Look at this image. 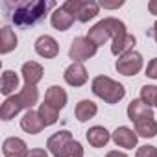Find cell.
I'll return each instance as SVG.
<instances>
[{
    "label": "cell",
    "mask_w": 157,
    "mask_h": 157,
    "mask_svg": "<svg viewBox=\"0 0 157 157\" xmlns=\"http://www.w3.org/2000/svg\"><path fill=\"white\" fill-rule=\"evenodd\" d=\"M48 8H54L52 2H44V0H32V2H21L13 15H11V21L15 22V26H33L37 24Z\"/></svg>",
    "instance_id": "1"
},
{
    "label": "cell",
    "mask_w": 157,
    "mask_h": 157,
    "mask_svg": "<svg viewBox=\"0 0 157 157\" xmlns=\"http://www.w3.org/2000/svg\"><path fill=\"white\" fill-rule=\"evenodd\" d=\"M128 33L126 30V24L115 17H107V19H102L100 22H96L89 32H87V39H91L96 46H102L105 44L109 39L113 41L115 37L118 35H124Z\"/></svg>",
    "instance_id": "2"
},
{
    "label": "cell",
    "mask_w": 157,
    "mask_h": 157,
    "mask_svg": "<svg viewBox=\"0 0 157 157\" xmlns=\"http://www.w3.org/2000/svg\"><path fill=\"white\" fill-rule=\"evenodd\" d=\"M91 89L105 104H118L126 96L124 85L115 82L113 78H109V76H96L93 80V83H91Z\"/></svg>",
    "instance_id": "3"
},
{
    "label": "cell",
    "mask_w": 157,
    "mask_h": 157,
    "mask_svg": "<svg viewBox=\"0 0 157 157\" xmlns=\"http://www.w3.org/2000/svg\"><path fill=\"white\" fill-rule=\"evenodd\" d=\"M98 52V46L87 39V37H76L68 48V57L72 59V63H83L91 57H94Z\"/></svg>",
    "instance_id": "4"
},
{
    "label": "cell",
    "mask_w": 157,
    "mask_h": 157,
    "mask_svg": "<svg viewBox=\"0 0 157 157\" xmlns=\"http://www.w3.org/2000/svg\"><path fill=\"white\" fill-rule=\"evenodd\" d=\"M142 65H144L142 56L139 52L131 50V52H128V54H124V56H120L117 59L115 68L122 76H135V74H139L142 70Z\"/></svg>",
    "instance_id": "5"
},
{
    "label": "cell",
    "mask_w": 157,
    "mask_h": 157,
    "mask_svg": "<svg viewBox=\"0 0 157 157\" xmlns=\"http://www.w3.org/2000/svg\"><path fill=\"white\" fill-rule=\"evenodd\" d=\"M63 78H65L67 85H70V87H82V85L87 83L89 74H87V68L83 67V63H70L65 68Z\"/></svg>",
    "instance_id": "6"
},
{
    "label": "cell",
    "mask_w": 157,
    "mask_h": 157,
    "mask_svg": "<svg viewBox=\"0 0 157 157\" xmlns=\"http://www.w3.org/2000/svg\"><path fill=\"white\" fill-rule=\"evenodd\" d=\"M72 140H74V139H72V133L67 131V129H61V131L54 133V135L46 140V148H48V151H50L54 157H63L67 146H68Z\"/></svg>",
    "instance_id": "7"
},
{
    "label": "cell",
    "mask_w": 157,
    "mask_h": 157,
    "mask_svg": "<svg viewBox=\"0 0 157 157\" xmlns=\"http://www.w3.org/2000/svg\"><path fill=\"white\" fill-rule=\"evenodd\" d=\"M111 139H113V142H115L118 148H124V150H133V148L137 146V142H139V135H137L131 128H128V126L117 128V129L113 131Z\"/></svg>",
    "instance_id": "8"
},
{
    "label": "cell",
    "mask_w": 157,
    "mask_h": 157,
    "mask_svg": "<svg viewBox=\"0 0 157 157\" xmlns=\"http://www.w3.org/2000/svg\"><path fill=\"white\" fill-rule=\"evenodd\" d=\"M128 118H129L133 124H137V122H140V120H146V118H153V109H151L148 104H144L140 98L131 100V102L128 104Z\"/></svg>",
    "instance_id": "9"
},
{
    "label": "cell",
    "mask_w": 157,
    "mask_h": 157,
    "mask_svg": "<svg viewBox=\"0 0 157 157\" xmlns=\"http://www.w3.org/2000/svg\"><path fill=\"white\" fill-rule=\"evenodd\" d=\"M35 52L44 59H54L59 54V44L52 35H41L35 41Z\"/></svg>",
    "instance_id": "10"
},
{
    "label": "cell",
    "mask_w": 157,
    "mask_h": 157,
    "mask_svg": "<svg viewBox=\"0 0 157 157\" xmlns=\"http://www.w3.org/2000/svg\"><path fill=\"white\" fill-rule=\"evenodd\" d=\"M2 153L4 157H28V146L19 137H10L2 142Z\"/></svg>",
    "instance_id": "11"
},
{
    "label": "cell",
    "mask_w": 157,
    "mask_h": 157,
    "mask_svg": "<svg viewBox=\"0 0 157 157\" xmlns=\"http://www.w3.org/2000/svg\"><path fill=\"white\" fill-rule=\"evenodd\" d=\"M21 74L24 78V83L26 85H35L37 87V83L43 80L44 70H43V67L37 61H26L22 65V68H21Z\"/></svg>",
    "instance_id": "12"
},
{
    "label": "cell",
    "mask_w": 157,
    "mask_h": 157,
    "mask_svg": "<svg viewBox=\"0 0 157 157\" xmlns=\"http://www.w3.org/2000/svg\"><path fill=\"white\" fill-rule=\"evenodd\" d=\"M135 44H137L135 35L133 33H124V35H118V37H115L111 41V52H113V56L120 57V56L131 52Z\"/></svg>",
    "instance_id": "13"
},
{
    "label": "cell",
    "mask_w": 157,
    "mask_h": 157,
    "mask_svg": "<svg viewBox=\"0 0 157 157\" xmlns=\"http://www.w3.org/2000/svg\"><path fill=\"white\" fill-rule=\"evenodd\" d=\"M21 128H22L26 133H30V135H37V133H41V131L44 129V124H43L39 113L33 111V109H30V111H26L24 117L21 118Z\"/></svg>",
    "instance_id": "14"
},
{
    "label": "cell",
    "mask_w": 157,
    "mask_h": 157,
    "mask_svg": "<svg viewBox=\"0 0 157 157\" xmlns=\"http://www.w3.org/2000/svg\"><path fill=\"white\" fill-rule=\"evenodd\" d=\"M76 17H72L67 10H63L61 6L54 10V13L50 15V24L57 30V32H67L72 24H74Z\"/></svg>",
    "instance_id": "15"
},
{
    "label": "cell",
    "mask_w": 157,
    "mask_h": 157,
    "mask_svg": "<svg viewBox=\"0 0 157 157\" xmlns=\"http://www.w3.org/2000/svg\"><path fill=\"white\" fill-rule=\"evenodd\" d=\"M67 100H68V94H67V91H65L63 87H59V85L48 87V91H46V94H44V102L50 104L52 107H56L57 111H61V109L67 105Z\"/></svg>",
    "instance_id": "16"
},
{
    "label": "cell",
    "mask_w": 157,
    "mask_h": 157,
    "mask_svg": "<svg viewBox=\"0 0 157 157\" xmlns=\"http://www.w3.org/2000/svg\"><path fill=\"white\" fill-rule=\"evenodd\" d=\"M87 140L93 148H104L109 140H111V133L104 128V126H93L87 129Z\"/></svg>",
    "instance_id": "17"
},
{
    "label": "cell",
    "mask_w": 157,
    "mask_h": 157,
    "mask_svg": "<svg viewBox=\"0 0 157 157\" xmlns=\"http://www.w3.org/2000/svg\"><path fill=\"white\" fill-rule=\"evenodd\" d=\"M19 39L17 33L10 28V26H2L0 28V54H10L17 48Z\"/></svg>",
    "instance_id": "18"
},
{
    "label": "cell",
    "mask_w": 157,
    "mask_h": 157,
    "mask_svg": "<svg viewBox=\"0 0 157 157\" xmlns=\"http://www.w3.org/2000/svg\"><path fill=\"white\" fill-rule=\"evenodd\" d=\"M17 98H19L21 105H22L26 111H30V109L39 102V91H37L35 85H26V83H24V87L17 93Z\"/></svg>",
    "instance_id": "19"
},
{
    "label": "cell",
    "mask_w": 157,
    "mask_h": 157,
    "mask_svg": "<svg viewBox=\"0 0 157 157\" xmlns=\"http://www.w3.org/2000/svg\"><path fill=\"white\" fill-rule=\"evenodd\" d=\"M96 113H98V105L93 100H80L76 104V109H74V115L80 122L91 120L93 117H96Z\"/></svg>",
    "instance_id": "20"
},
{
    "label": "cell",
    "mask_w": 157,
    "mask_h": 157,
    "mask_svg": "<svg viewBox=\"0 0 157 157\" xmlns=\"http://www.w3.org/2000/svg\"><path fill=\"white\" fill-rule=\"evenodd\" d=\"M100 11V4L94 2V0H82L80 4V10H78V15H76V21L80 22H89L93 21Z\"/></svg>",
    "instance_id": "21"
},
{
    "label": "cell",
    "mask_w": 157,
    "mask_h": 157,
    "mask_svg": "<svg viewBox=\"0 0 157 157\" xmlns=\"http://www.w3.org/2000/svg\"><path fill=\"white\" fill-rule=\"evenodd\" d=\"M22 109H24V107L21 105V102H19L17 94H13V96H10V98H6V100H4L2 107H0V118L8 122V120L15 118V115H19Z\"/></svg>",
    "instance_id": "22"
},
{
    "label": "cell",
    "mask_w": 157,
    "mask_h": 157,
    "mask_svg": "<svg viewBox=\"0 0 157 157\" xmlns=\"http://www.w3.org/2000/svg\"><path fill=\"white\" fill-rule=\"evenodd\" d=\"M19 89V76L13 70H4L2 80H0V93L4 96H13V93Z\"/></svg>",
    "instance_id": "23"
},
{
    "label": "cell",
    "mask_w": 157,
    "mask_h": 157,
    "mask_svg": "<svg viewBox=\"0 0 157 157\" xmlns=\"http://www.w3.org/2000/svg\"><path fill=\"white\" fill-rule=\"evenodd\" d=\"M135 133L144 139H151L157 135V120L155 118H146L135 124Z\"/></svg>",
    "instance_id": "24"
},
{
    "label": "cell",
    "mask_w": 157,
    "mask_h": 157,
    "mask_svg": "<svg viewBox=\"0 0 157 157\" xmlns=\"http://www.w3.org/2000/svg\"><path fill=\"white\" fill-rule=\"evenodd\" d=\"M37 113H39V117H41L44 128H46V126H54V124L57 122V118H59V111H57L56 107H52L50 104H46V102H43V104L39 105Z\"/></svg>",
    "instance_id": "25"
},
{
    "label": "cell",
    "mask_w": 157,
    "mask_h": 157,
    "mask_svg": "<svg viewBox=\"0 0 157 157\" xmlns=\"http://www.w3.org/2000/svg\"><path fill=\"white\" fill-rule=\"evenodd\" d=\"M140 100L150 107H153L157 104V85H144L140 89Z\"/></svg>",
    "instance_id": "26"
},
{
    "label": "cell",
    "mask_w": 157,
    "mask_h": 157,
    "mask_svg": "<svg viewBox=\"0 0 157 157\" xmlns=\"http://www.w3.org/2000/svg\"><path fill=\"white\" fill-rule=\"evenodd\" d=\"M63 157H83V146H82V142L72 140V142L67 146Z\"/></svg>",
    "instance_id": "27"
},
{
    "label": "cell",
    "mask_w": 157,
    "mask_h": 157,
    "mask_svg": "<svg viewBox=\"0 0 157 157\" xmlns=\"http://www.w3.org/2000/svg\"><path fill=\"white\" fill-rule=\"evenodd\" d=\"M135 157H157V148H155V146H151V144L139 146V148H137Z\"/></svg>",
    "instance_id": "28"
},
{
    "label": "cell",
    "mask_w": 157,
    "mask_h": 157,
    "mask_svg": "<svg viewBox=\"0 0 157 157\" xmlns=\"http://www.w3.org/2000/svg\"><path fill=\"white\" fill-rule=\"evenodd\" d=\"M146 76L151 78V80H157V57H153L148 67H146Z\"/></svg>",
    "instance_id": "29"
},
{
    "label": "cell",
    "mask_w": 157,
    "mask_h": 157,
    "mask_svg": "<svg viewBox=\"0 0 157 157\" xmlns=\"http://www.w3.org/2000/svg\"><path fill=\"white\" fill-rule=\"evenodd\" d=\"M28 157H48V151L43 148H33V150H30Z\"/></svg>",
    "instance_id": "30"
},
{
    "label": "cell",
    "mask_w": 157,
    "mask_h": 157,
    "mask_svg": "<svg viewBox=\"0 0 157 157\" xmlns=\"http://www.w3.org/2000/svg\"><path fill=\"white\" fill-rule=\"evenodd\" d=\"M100 6L105 8V10H117V8L124 6V2H122V0H118V2H100Z\"/></svg>",
    "instance_id": "31"
},
{
    "label": "cell",
    "mask_w": 157,
    "mask_h": 157,
    "mask_svg": "<svg viewBox=\"0 0 157 157\" xmlns=\"http://www.w3.org/2000/svg\"><path fill=\"white\" fill-rule=\"evenodd\" d=\"M105 157H128V153L118 151V150H111V151H107V153H105Z\"/></svg>",
    "instance_id": "32"
},
{
    "label": "cell",
    "mask_w": 157,
    "mask_h": 157,
    "mask_svg": "<svg viewBox=\"0 0 157 157\" xmlns=\"http://www.w3.org/2000/svg\"><path fill=\"white\" fill-rule=\"evenodd\" d=\"M148 11L151 15H157V0H151V2H148Z\"/></svg>",
    "instance_id": "33"
},
{
    "label": "cell",
    "mask_w": 157,
    "mask_h": 157,
    "mask_svg": "<svg viewBox=\"0 0 157 157\" xmlns=\"http://www.w3.org/2000/svg\"><path fill=\"white\" fill-rule=\"evenodd\" d=\"M150 33L153 35V39H155V43H157V21H155V24H153V30H151Z\"/></svg>",
    "instance_id": "34"
},
{
    "label": "cell",
    "mask_w": 157,
    "mask_h": 157,
    "mask_svg": "<svg viewBox=\"0 0 157 157\" xmlns=\"http://www.w3.org/2000/svg\"><path fill=\"white\" fill-rule=\"evenodd\" d=\"M155 107H157V104H155Z\"/></svg>",
    "instance_id": "35"
}]
</instances>
